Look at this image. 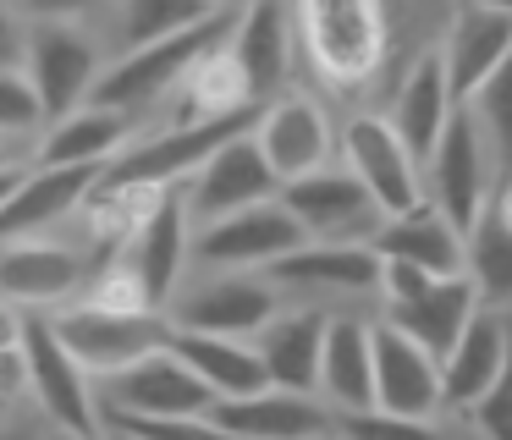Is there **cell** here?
Segmentation results:
<instances>
[{
    "label": "cell",
    "instance_id": "obj_1",
    "mask_svg": "<svg viewBox=\"0 0 512 440\" xmlns=\"http://www.w3.org/2000/svg\"><path fill=\"white\" fill-rule=\"evenodd\" d=\"M232 28H237V6H221L204 22H193V28L171 33V39L138 44V50L116 55V61L105 66L89 99L94 105H111V110H127V116H144L149 105H160L166 94H177L182 77H188L210 50H221V44L232 39Z\"/></svg>",
    "mask_w": 512,
    "mask_h": 440
},
{
    "label": "cell",
    "instance_id": "obj_2",
    "mask_svg": "<svg viewBox=\"0 0 512 440\" xmlns=\"http://www.w3.org/2000/svg\"><path fill=\"white\" fill-rule=\"evenodd\" d=\"M298 44L309 66L336 88H364L386 61V6L380 0H292Z\"/></svg>",
    "mask_w": 512,
    "mask_h": 440
},
{
    "label": "cell",
    "instance_id": "obj_3",
    "mask_svg": "<svg viewBox=\"0 0 512 440\" xmlns=\"http://www.w3.org/2000/svg\"><path fill=\"white\" fill-rule=\"evenodd\" d=\"M386 319L413 336L424 352L446 358L457 347V336L468 330V319L479 314V292L468 275H424L413 264H391L386 259V286H380Z\"/></svg>",
    "mask_w": 512,
    "mask_h": 440
},
{
    "label": "cell",
    "instance_id": "obj_4",
    "mask_svg": "<svg viewBox=\"0 0 512 440\" xmlns=\"http://www.w3.org/2000/svg\"><path fill=\"white\" fill-rule=\"evenodd\" d=\"M254 121H259V105L232 110V116H210V121H177L160 138L138 143V149H122L105 165L100 182L105 187H182L221 143H232L237 132H254Z\"/></svg>",
    "mask_w": 512,
    "mask_h": 440
},
{
    "label": "cell",
    "instance_id": "obj_5",
    "mask_svg": "<svg viewBox=\"0 0 512 440\" xmlns=\"http://www.w3.org/2000/svg\"><path fill=\"white\" fill-rule=\"evenodd\" d=\"M50 325H56V336L67 341V352L94 374V380L149 358V352H160L171 341V319L155 314V308L127 314V308L72 303V308H50Z\"/></svg>",
    "mask_w": 512,
    "mask_h": 440
},
{
    "label": "cell",
    "instance_id": "obj_6",
    "mask_svg": "<svg viewBox=\"0 0 512 440\" xmlns=\"http://www.w3.org/2000/svg\"><path fill=\"white\" fill-rule=\"evenodd\" d=\"M23 352H28V391L39 396L50 424L67 429V435H83V440H105V413H100L94 374L72 358L67 341L50 325V314H39V308L23 325Z\"/></svg>",
    "mask_w": 512,
    "mask_h": 440
},
{
    "label": "cell",
    "instance_id": "obj_7",
    "mask_svg": "<svg viewBox=\"0 0 512 440\" xmlns=\"http://www.w3.org/2000/svg\"><path fill=\"white\" fill-rule=\"evenodd\" d=\"M221 396L188 369L171 347L127 363L100 380V413L111 418H182V413H215Z\"/></svg>",
    "mask_w": 512,
    "mask_h": 440
},
{
    "label": "cell",
    "instance_id": "obj_8",
    "mask_svg": "<svg viewBox=\"0 0 512 440\" xmlns=\"http://www.w3.org/2000/svg\"><path fill=\"white\" fill-rule=\"evenodd\" d=\"M281 204L292 209V220L303 226L309 242H375L380 226H386V209L375 204V193L342 160L287 182Z\"/></svg>",
    "mask_w": 512,
    "mask_h": 440
},
{
    "label": "cell",
    "instance_id": "obj_9",
    "mask_svg": "<svg viewBox=\"0 0 512 440\" xmlns=\"http://www.w3.org/2000/svg\"><path fill=\"white\" fill-rule=\"evenodd\" d=\"M265 281L281 297H380L386 286V259L375 253V242H298L292 253H281L276 264H265Z\"/></svg>",
    "mask_w": 512,
    "mask_h": 440
},
{
    "label": "cell",
    "instance_id": "obj_10",
    "mask_svg": "<svg viewBox=\"0 0 512 440\" xmlns=\"http://www.w3.org/2000/svg\"><path fill=\"white\" fill-rule=\"evenodd\" d=\"M287 308V297L265 281V270H221L210 281L188 286L166 303V319L177 330H210V336L254 341L270 319Z\"/></svg>",
    "mask_w": 512,
    "mask_h": 440
},
{
    "label": "cell",
    "instance_id": "obj_11",
    "mask_svg": "<svg viewBox=\"0 0 512 440\" xmlns=\"http://www.w3.org/2000/svg\"><path fill=\"white\" fill-rule=\"evenodd\" d=\"M424 182H430V204L441 209L457 231H468L479 220V209L490 204L496 165H490L485 132H479V121H474L468 105H457V116L446 121L435 154L424 160Z\"/></svg>",
    "mask_w": 512,
    "mask_h": 440
},
{
    "label": "cell",
    "instance_id": "obj_12",
    "mask_svg": "<svg viewBox=\"0 0 512 440\" xmlns=\"http://www.w3.org/2000/svg\"><path fill=\"white\" fill-rule=\"evenodd\" d=\"M265 198H281V176L270 171V160H265L254 132H237L232 143H221V149L182 182V204H188L193 226L226 220L248 204H265Z\"/></svg>",
    "mask_w": 512,
    "mask_h": 440
},
{
    "label": "cell",
    "instance_id": "obj_13",
    "mask_svg": "<svg viewBox=\"0 0 512 440\" xmlns=\"http://www.w3.org/2000/svg\"><path fill=\"white\" fill-rule=\"evenodd\" d=\"M28 77H34L39 99H45V116H67V110L89 105L94 83H100L105 61L100 44L83 22H61V17H39L28 33Z\"/></svg>",
    "mask_w": 512,
    "mask_h": 440
},
{
    "label": "cell",
    "instance_id": "obj_14",
    "mask_svg": "<svg viewBox=\"0 0 512 440\" xmlns=\"http://www.w3.org/2000/svg\"><path fill=\"white\" fill-rule=\"evenodd\" d=\"M342 165L375 193L386 215H402L424 198V165L391 127V116H353L342 132Z\"/></svg>",
    "mask_w": 512,
    "mask_h": 440
},
{
    "label": "cell",
    "instance_id": "obj_15",
    "mask_svg": "<svg viewBox=\"0 0 512 440\" xmlns=\"http://www.w3.org/2000/svg\"><path fill=\"white\" fill-rule=\"evenodd\" d=\"M303 237V226L292 220V209L281 198H265V204H248L226 220H210V226L193 231V253L215 270H265L281 253H292Z\"/></svg>",
    "mask_w": 512,
    "mask_h": 440
},
{
    "label": "cell",
    "instance_id": "obj_16",
    "mask_svg": "<svg viewBox=\"0 0 512 440\" xmlns=\"http://www.w3.org/2000/svg\"><path fill=\"white\" fill-rule=\"evenodd\" d=\"M254 138L265 149L270 171L281 176V187L309 171H325L336 160V149H342V132L331 127V116L303 94H276L270 105H259Z\"/></svg>",
    "mask_w": 512,
    "mask_h": 440
},
{
    "label": "cell",
    "instance_id": "obj_17",
    "mask_svg": "<svg viewBox=\"0 0 512 440\" xmlns=\"http://www.w3.org/2000/svg\"><path fill=\"white\" fill-rule=\"evenodd\" d=\"M375 413L391 418H435L441 413V358L402 336L391 319H375Z\"/></svg>",
    "mask_w": 512,
    "mask_h": 440
},
{
    "label": "cell",
    "instance_id": "obj_18",
    "mask_svg": "<svg viewBox=\"0 0 512 440\" xmlns=\"http://www.w3.org/2000/svg\"><path fill=\"white\" fill-rule=\"evenodd\" d=\"M215 424L232 440H336V407L325 396L265 385L254 396L215 402Z\"/></svg>",
    "mask_w": 512,
    "mask_h": 440
},
{
    "label": "cell",
    "instance_id": "obj_19",
    "mask_svg": "<svg viewBox=\"0 0 512 440\" xmlns=\"http://www.w3.org/2000/svg\"><path fill=\"white\" fill-rule=\"evenodd\" d=\"M507 55H512V11L485 6V0H468V6L452 17L446 44H441L446 83H452L457 105H474V94L507 66Z\"/></svg>",
    "mask_w": 512,
    "mask_h": 440
},
{
    "label": "cell",
    "instance_id": "obj_20",
    "mask_svg": "<svg viewBox=\"0 0 512 440\" xmlns=\"http://www.w3.org/2000/svg\"><path fill=\"white\" fill-rule=\"evenodd\" d=\"M193 253V220H188V204H182V187H166V198L155 204V215L133 231V242L122 248V264L138 275L149 308L166 314V303L177 297V281H182V259Z\"/></svg>",
    "mask_w": 512,
    "mask_h": 440
},
{
    "label": "cell",
    "instance_id": "obj_21",
    "mask_svg": "<svg viewBox=\"0 0 512 440\" xmlns=\"http://www.w3.org/2000/svg\"><path fill=\"white\" fill-rule=\"evenodd\" d=\"M100 176H105V165H34V171L17 182V193L0 204V242L39 237V231H50L56 220L78 215Z\"/></svg>",
    "mask_w": 512,
    "mask_h": 440
},
{
    "label": "cell",
    "instance_id": "obj_22",
    "mask_svg": "<svg viewBox=\"0 0 512 440\" xmlns=\"http://www.w3.org/2000/svg\"><path fill=\"white\" fill-rule=\"evenodd\" d=\"M226 50L243 66L248 94L259 105H270L287 88V72H292V6L287 0H248V6H237V28L226 39Z\"/></svg>",
    "mask_w": 512,
    "mask_h": 440
},
{
    "label": "cell",
    "instance_id": "obj_23",
    "mask_svg": "<svg viewBox=\"0 0 512 440\" xmlns=\"http://www.w3.org/2000/svg\"><path fill=\"white\" fill-rule=\"evenodd\" d=\"M89 281V264L78 248H61L45 237H23L0 248V292L23 308H61L78 286Z\"/></svg>",
    "mask_w": 512,
    "mask_h": 440
},
{
    "label": "cell",
    "instance_id": "obj_24",
    "mask_svg": "<svg viewBox=\"0 0 512 440\" xmlns=\"http://www.w3.org/2000/svg\"><path fill=\"white\" fill-rule=\"evenodd\" d=\"M507 352H512V319L501 314V308H479V314L468 319V330L457 336V347L441 358V407L468 413V407L496 385Z\"/></svg>",
    "mask_w": 512,
    "mask_h": 440
},
{
    "label": "cell",
    "instance_id": "obj_25",
    "mask_svg": "<svg viewBox=\"0 0 512 440\" xmlns=\"http://www.w3.org/2000/svg\"><path fill=\"white\" fill-rule=\"evenodd\" d=\"M325 325H331V314H325V308H314V303H303V308H281V314L254 336L259 363H265V380H270V385H281V391L320 396Z\"/></svg>",
    "mask_w": 512,
    "mask_h": 440
},
{
    "label": "cell",
    "instance_id": "obj_26",
    "mask_svg": "<svg viewBox=\"0 0 512 440\" xmlns=\"http://www.w3.org/2000/svg\"><path fill=\"white\" fill-rule=\"evenodd\" d=\"M375 253L391 264H413L424 275H463V259H468V231H457L430 198H419L413 209L402 215H386L375 237Z\"/></svg>",
    "mask_w": 512,
    "mask_h": 440
},
{
    "label": "cell",
    "instance_id": "obj_27",
    "mask_svg": "<svg viewBox=\"0 0 512 440\" xmlns=\"http://www.w3.org/2000/svg\"><path fill=\"white\" fill-rule=\"evenodd\" d=\"M375 319L358 314H331L325 325V352H320V396L336 413H369L375 407Z\"/></svg>",
    "mask_w": 512,
    "mask_h": 440
},
{
    "label": "cell",
    "instance_id": "obj_28",
    "mask_svg": "<svg viewBox=\"0 0 512 440\" xmlns=\"http://www.w3.org/2000/svg\"><path fill=\"white\" fill-rule=\"evenodd\" d=\"M452 116H457V99H452V83H446V61H441V50H430L408 66V77H402L397 105H391V127L402 132L413 160L424 165Z\"/></svg>",
    "mask_w": 512,
    "mask_h": 440
},
{
    "label": "cell",
    "instance_id": "obj_29",
    "mask_svg": "<svg viewBox=\"0 0 512 440\" xmlns=\"http://www.w3.org/2000/svg\"><path fill=\"white\" fill-rule=\"evenodd\" d=\"M133 121L138 116H127V110L89 99L39 132V165H111L133 138Z\"/></svg>",
    "mask_w": 512,
    "mask_h": 440
},
{
    "label": "cell",
    "instance_id": "obj_30",
    "mask_svg": "<svg viewBox=\"0 0 512 440\" xmlns=\"http://www.w3.org/2000/svg\"><path fill=\"white\" fill-rule=\"evenodd\" d=\"M171 352H177L182 363H188L193 374H199L204 385H210L215 396H254L265 391V363H259V347L243 336H210V330H177L171 325Z\"/></svg>",
    "mask_w": 512,
    "mask_h": 440
},
{
    "label": "cell",
    "instance_id": "obj_31",
    "mask_svg": "<svg viewBox=\"0 0 512 440\" xmlns=\"http://www.w3.org/2000/svg\"><path fill=\"white\" fill-rule=\"evenodd\" d=\"M463 275L474 281L479 308H501V314L512 308V187H501L468 226Z\"/></svg>",
    "mask_w": 512,
    "mask_h": 440
},
{
    "label": "cell",
    "instance_id": "obj_32",
    "mask_svg": "<svg viewBox=\"0 0 512 440\" xmlns=\"http://www.w3.org/2000/svg\"><path fill=\"white\" fill-rule=\"evenodd\" d=\"M182 121H210V116H232V110H248L259 105L254 94H248V77L243 66L232 61V50H210L199 66H193L188 77H182Z\"/></svg>",
    "mask_w": 512,
    "mask_h": 440
},
{
    "label": "cell",
    "instance_id": "obj_33",
    "mask_svg": "<svg viewBox=\"0 0 512 440\" xmlns=\"http://www.w3.org/2000/svg\"><path fill=\"white\" fill-rule=\"evenodd\" d=\"M210 11H221V6L215 0H122L116 33H122L127 50H138V44H155V39H171V33L193 28Z\"/></svg>",
    "mask_w": 512,
    "mask_h": 440
},
{
    "label": "cell",
    "instance_id": "obj_34",
    "mask_svg": "<svg viewBox=\"0 0 512 440\" xmlns=\"http://www.w3.org/2000/svg\"><path fill=\"white\" fill-rule=\"evenodd\" d=\"M474 121L485 132V149H490V165H496L501 187H512V55L496 77L474 94Z\"/></svg>",
    "mask_w": 512,
    "mask_h": 440
},
{
    "label": "cell",
    "instance_id": "obj_35",
    "mask_svg": "<svg viewBox=\"0 0 512 440\" xmlns=\"http://www.w3.org/2000/svg\"><path fill=\"white\" fill-rule=\"evenodd\" d=\"M45 99H39L34 77L23 66H6L0 72V138H28V132H45Z\"/></svg>",
    "mask_w": 512,
    "mask_h": 440
},
{
    "label": "cell",
    "instance_id": "obj_36",
    "mask_svg": "<svg viewBox=\"0 0 512 440\" xmlns=\"http://www.w3.org/2000/svg\"><path fill=\"white\" fill-rule=\"evenodd\" d=\"M111 435H133V440H232L215 413H182V418H111Z\"/></svg>",
    "mask_w": 512,
    "mask_h": 440
},
{
    "label": "cell",
    "instance_id": "obj_37",
    "mask_svg": "<svg viewBox=\"0 0 512 440\" xmlns=\"http://www.w3.org/2000/svg\"><path fill=\"white\" fill-rule=\"evenodd\" d=\"M336 440H441L430 418H391V413H336Z\"/></svg>",
    "mask_w": 512,
    "mask_h": 440
},
{
    "label": "cell",
    "instance_id": "obj_38",
    "mask_svg": "<svg viewBox=\"0 0 512 440\" xmlns=\"http://www.w3.org/2000/svg\"><path fill=\"white\" fill-rule=\"evenodd\" d=\"M468 418H474L479 440H512V352H507V363H501L496 385L468 407Z\"/></svg>",
    "mask_w": 512,
    "mask_h": 440
},
{
    "label": "cell",
    "instance_id": "obj_39",
    "mask_svg": "<svg viewBox=\"0 0 512 440\" xmlns=\"http://www.w3.org/2000/svg\"><path fill=\"white\" fill-rule=\"evenodd\" d=\"M28 391V352H23V341L17 347H0V396L12 402V396H23Z\"/></svg>",
    "mask_w": 512,
    "mask_h": 440
},
{
    "label": "cell",
    "instance_id": "obj_40",
    "mask_svg": "<svg viewBox=\"0 0 512 440\" xmlns=\"http://www.w3.org/2000/svg\"><path fill=\"white\" fill-rule=\"evenodd\" d=\"M34 17H61V22H78V17H89L100 0H23Z\"/></svg>",
    "mask_w": 512,
    "mask_h": 440
},
{
    "label": "cell",
    "instance_id": "obj_41",
    "mask_svg": "<svg viewBox=\"0 0 512 440\" xmlns=\"http://www.w3.org/2000/svg\"><path fill=\"white\" fill-rule=\"evenodd\" d=\"M23 325H28V308L0 292V347H17V341H23Z\"/></svg>",
    "mask_w": 512,
    "mask_h": 440
},
{
    "label": "cell",
    "instance_id": "obj_42",
    "mask_svg": "<svg viewBox=\"0 0 512 440\" xmlns=\"http://www.w3.org/2000/svg\"><path fill=\"white\" fill-rule=\"evenodd\" d=\"M17 50H23V44H17V22L6 17V6H0V72L17 66Z\"/></svg>",
    "mask_w": 512,
    "mask_h": 440
},
{
    "label": "cell",
    "instance_id": "obj_43",
    "mask_svg": "<svg viewBox=\"0 0 512 440\" xmlns=\"http://www.w3.org/2000/svg\"><path fill=\"white\" fill-rule=\"evenodd\" d=\"M23 176H28L23 165H6V171H0V204H6V198L17 193V182H23Z\"/></svg>",
    "mask_w": 512,
    "mask_h": 440
},
{
    "label": "cell",
    "instance_id": "obj_44",
    "mask_svg": "<svg viewBox=\"0 0 512 440\" xmlns=\"http://www.w3.org/2000/svg\"><path fill=\"white\" fill-rule=\"evenodd\" d=\"M6 143H12V138H0V171H6V165H17V160H12V149H6Z\"/></svg>",
    "mask_w": 512,
    "mask_h": 440
},
{
    "label": "cell",
    "instance_id": "obj_45",
    "mask_svg": "<svg viewBox=\"0 0 512 440\" xmlns=\"http://www.w3.org/2000/svg\"><path fill=\"white\" fill-rule=\"evenodd\" d=\"M50 440H83V435H67V429H56V435H50Z\"/></svg>",
    "mask_w": 512,
    "mask_h": 440
},
{
    "label": "cell",
    "instance_id": "obj_46",
    "mask_svg": "<svg viewBox=\"0 0 512 440\" xmlns=\"http://www.w3.org/2000/svg\"><path fill=\"white\" fill-rule=\"evenodd\" d=\"M215 6H248V0H215Z\"/></svg>",
    "mask_w": 512,
    "mask_h": 440
},
{
    "label": "cell",
    "instance_id": "obj_47",
    "mask_svg": "<svg viewBox=\"0 0 512 440\" xmlns=\"http://www.w3.org/2000/svg\"><path fill=\"white\" fill-rule=\"evenodd\" d=\"M6 407H12V402H6V396H0V418H6Z\"/></svg>",
    "mask_w": 512,
    "mask_h": 440
},
{
    "label": "cell",
    "instance_id": "obj_48",
    "mask_svg": "<svg viewBox=\"0 0 512 440\" xmlns=\"http://www.w3.org/2000/svg\"><path fill=\"white\" fill-rule=\"evenodd\" d=\"M111 440H133V435H111Z\"/></svg>",
    "mask_w": 512,
    "mask_h": 440
}]
</instances>
